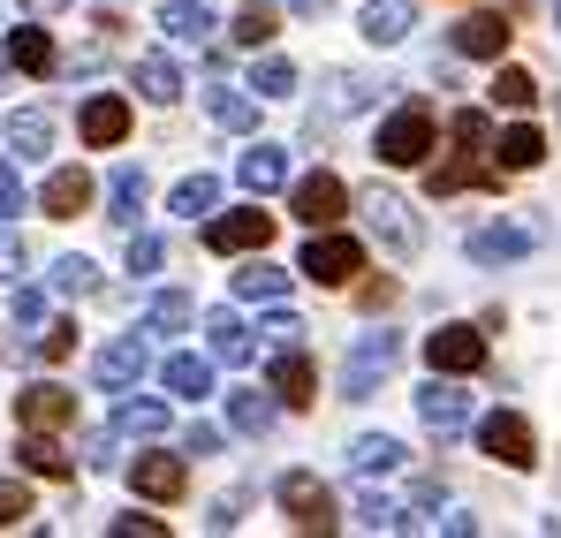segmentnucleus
I'll return each mask as SVG.
<instances>
[{"instance_id": "obj_1", "label": "nucleus", "mask_w": 561, "mask_h": 538, "mask_svg": "<svg viewBox=\"0 0 561 538\" xmlns=\"http://www.w3.org/2000/svg\"><path fill=\"white\" fill-rule=\"evenodd\" d=\"M296 273L319 281V288H350V281L365 273V243H357V236H334V228H311V243H304Z\"/></svg>"}, {"instance_id": "obj_2", "label": "nucleus", "mask_w": 561, "mask_h": 538, "mask_svg": "<svg viewBox=\"0 0 561 538\" xmlns=\"http://www.w3.org/2000/svg\"><path fill=\"white\" fill-rule=\"evenodd\" d=\"M373 152L387 168H425V152H433V114L425 106H402V114H387L373 137Z\"/></svg>"}, {"instance_id": "obj_3", "label": "nucleus", "mask_w": 561, "mask_h": 538, "mask_svg": "<svg viewBox=\"0 0 561 538\" xmlns=\"http://www.w3.org/2000/svg\"><path fill=\"white\" fill-rule=\"evenodd\" d=\"M274 493H280V516H288L296 531H334V524H342V516H334V493H327L311 470H288Z\"/></svg>"}, {"instance_id": "obj_4", "label": "nucleus", "mask_w": 561, "mask_h": 538, "mask_svg": "<svg viewBox=\"0 0 561 538\" xmlns=\"http://www.w3.org/2000/svg\"><path fill=\"white\" fill-rule=\"evenodd\" d=\"M417 417H425L433 440H456V433L470 425V394L456 387V371H433V379L417 387Z\"/></svg>"}, {"instance_id": "obj_5", "label": "nucleus", "mask_w": 561, "mask_h": 538, "mask_svg": "<svg viewBox=\"0 0 561 538\" xmlns=\"http://www.w3.org/2000/svg\"><path fill=\"white\" fill-rule=\"evenodd\" d=\"M394 357H402V334H387V327H379V334H365V342L350 350V364H342V394H350V402H365L379 379L394 371Z\"/></svg>"}, {"instance_id": "obj_6", "label": "nucleus", "mask_w": 561, "mask_h": 538, "mask_svg": "<svg viewBox=\"0 0 561 538\" xmlns=\"http://www.w3.org/2000/svg\"><path fill=\"white\" fill-rule=\"evenodd\" d=\"M266 243H274V213H259V205L205 220V251H220V259H236V251H266Z\"/></svg>"}, {"instance_id": "obj_7", "label": "nucleus", "mask_w": 561, "mask_h": 538, "mask_svg": "<svg viewBox=\"0 0 561 538\" xmlns=\"http://www.w3.org/2000/svg\"><path fill=\"white\" fill-rule=\"evenodd\" d=\"M365 228H373V243H387L394 259H417V243H425L417 220H410V205H402L394 190H373V197H365Z\"/></svg>"}, {"instance_id": "obj_8", "label": "nucleus", "mask_w": 561, "mask_h": 538, "mask_svg": "<svg viewBox=\"0 0 561 538\" xmlns=\"http://www.w3.org/2000/svg\"><path fill=\"white\" fill-rule=\"evenodd\" d=\"M288 213H296L304 228H334V220L350 213V190H342V175L319 168V175H304L296 190H288Z\"/></svg>"}, {"instance_id": "obj_9", "label": "nucleus", "mask_w": 561, "mask_h": 538, "mask_svg": "<svg viewBox=\"0 0 561 538\" xmlns=\"http://www.w3.org/2000/svg\"><path fill=\"white\" fill-rule=\"evenodd\" d=\"M478 448L493 455V462H508V470H531V462H539V440H531V425H524L516 410H493V417L478 425Z\"/></svg>"}, {"instance_id": "obj_10", "label": "nucleus", "mask_w": 561, "mask_h": 538, "mask_svg": "<svg viewBox=\"0 0 561 538\" xmlns=\"http://www.w3.org/2000/svg\"><path fill=\"white\" fill-rule=\"evenodd\" d=\"M145 364H152L145 334H114V342H106V350L92 357V379L106 387V394H129V387L145 379Z\"/></svg>"}, {"instance_id": "obj_11", "label": "nucleus", "mask_w": 561, "mask_h": 538, "mask_svg": "<svg viewBox=\"0 0 561 538\" xmlns=\"http://www.w3.org/2000/svg\"><path fill=\"white\" fill-rule=\"evenodd\" d=\"M425 364L463 379V371L485 364V334H478V327H440V334H425Z\"/></svg>"}, {"instance_id": "obj_12", "label": "nucleus", "mask_w": 561, "mask_h": 538, "mask_svg": "<svg viewBox=\"0 0 561 538\" xmlns=\"http://www.w3.org/2000/svg\"><path fill=\"white\" fill-rule=\"evenodd\" d=\"M15 417H23L31 433H54V425H69V417H77V394H69V387H54V379H38V387H23V394H15Z\"/></svg>"}, {"instance_id": "obj_13", "label": "nucleus", "mask_w": 561, "mask_h": 538, "mask_svg": "<svg viewBox=\"0 0 561 538\" xmlns=\"http://www.w3.org/2000/svg\"><path fill=\"white\" fill-rule=\"evenodd\" d=\"M77 129H84V145H92V152L122 145V137H129V99H122V91H99V99H84Z\"/></svg>"}, {"instance_id": "obj_14", "label": "nucleus", "mask_w": 561, "mask_h": 538, "mask_svg": "<svg viewBox=\"0 0 561 538\" xmlns=\"http://www.w3.org/2000/svg\"><path fill=\"white\" fill-rule=\"evenodd\" d=\"M129 485H137L145 501H183L190 462L183 455H137V462H129Z\"/></svg>"}, {"instance_id": "obj_15", "label": "nucleus", "mask_w": 561, "mask_h": 538, "mask_svg": "<svg viewBox=\"0 0 561 538\" xmlns=\"http://www.w3.org/2000/svg\"><path fill=\"white\" fill-rule=\"evenodd\" d=\"M456 54H470V61H501V54H508V15H493V8L463 15V23H456Z\"/></svg>"}, {"instance_id": "obj_16", "label": "nucleus", "mask_w": 561, "mask_h": 538, "mask_svg": "<svg viewBox=\"0 0 561 538\" xmlns=\"http://www.w3.org/2000/svg\"><path fill=\"white\" fill-rule=\"evenodd\" d=\"M38 205H46V220H77V213L92 205V175H84V168H54L46 190H38Z\"/></svg>"}, {"instance_id": "obj_17", "label": "nucleus", "mask_w": 561, "mask_h": 538, "mask_svg": "<svg viewBox=\"0 0 561 538\" xmlns=\"http://www.w3.org/2000/svg\"><path fill=\"white\" fill-rule=\"evenodd\" d=\"M410 23H417V0H365V15H357V31H365L373 46H402Z\"/></svg>"}, {"instance_id": "obj_18", "label": "nucleus", "mask_w": 561, "mask_h": 538, "mask_svg": "<svg viewBox=\"0 0 561 538\" xmlns=\"http://www.w3.org/2000/svg\"><path fill=\"white\" fill-rule=\"evenodd\" d=\"M160 31H168V38H183V46H205L220 23H213V8H205V0H160Z\"/></svg>"}, {"instance_id": "obj_19", "label": "nucleus", "mask_w": 561, "mask_h": 538, "mask_svg": "<svg viewBox=\"0 0 561 538\" xmlns=\"http://www.w3.org/2000/svg\"><path fill=\"white\" fill-rule=\"evenodd\" d=\"M8 145H15V160H46V152H54V114H46V106L8 114Z\"/></svg>"}, {"instance_id": "obj_20", "label": "nucleus", "mask_w": 561, "mask_h": 538, "mask_svg": "<svg viewBox=\"0 0 561 538\" xmlns=\"http://www.w3.org/2000/svg\"><path fill=\"white\" fill-rule=\"evenodd\" d=\"M205 342H213L220 364H251L259 357V342H251V327H243L236 311H213V319H205Z\"/></svg>"}, {"instance_id": "obj_21", "label": "nucleus", "mask_w": 561, "mask_h": 538, "mask_svg": "<svg viewBox=\"0 0 561 538\" xmlns=\"http://www.w3.org/2000/svg\"><path fill=\"white\" fill-rule=\"evenodd\" d=\"M485 152H493L508 175H524V168H539V160H547V137H539L531 122H516V129H501V145H485Z\"/></svg>"}, {"instance_id": "obj_22", "label": "nucleus", "mask_w": 561, "mask_h": 538, "mask_svg": "<svg viewBox=\"0 0 561 538\" xmlns=\"http://www.w3.org/2000/svg\"><path fill=\"white\" fill-rule=\"evenodd\" d=\"M137 213H145V168H114V182H106V220L114 228H137Z\"/></svg>"}, {"instance_id": "obj_23", "label": "nucleus", "mask_w": 561, "mask_h": 538, "mask_svg": "<svg viewBox=\"0 0 561 538\" xmlns=\"http://www.w3.org/2000/svg\"><path fill=\"white\" fill-rule=\"evenodd\" d=\"M236 175H243V190H251V197H266V190H280V182H288V152H280V145H251Z\"/></svg>"}, {"instance_id": "obj_24", "label": "nucleus", "mask_w": 561, "mask_h": 538, "mask_svg": "<svg viewBox=\"0 0 561 538\" xmlns=\"http://www.w3.org/2000/svg\"><path fill=\"white\" fill-rule=\"evenodd\" d=\"M160 379H168V394H183V402H205V394H213V364L190 357V350H175V357L160 364Z\"/></svg>"}, {"instance_id": "obj_25", "label": "nucleus", "mask_w": 561, "mask_h": 538, "mask_svg": "<svg viewBox=\"0 0 561 538\" xmlns=\"http://www.w3.org/2000/svg\"><path fill=\"white\" fill-rule=\"evenodd\" d=\"M8 61H15L23 77H46V69H54V38H46L38 23H15V31H8Z\"/></svg>"}, {"instance_id": "obj_26", "label": "nucleus", "mask_w": 561, "mask_h": 538, "mask_svg": "<svg viewBox=\"0 0 561 538\" xmlns=\"http://www.w3.org/2000/svg\"><path fill=\"white\" fill-rule=\"evenodd\" d=\"M114 433H129V440H160V433H168V402H152V394H129V402L114 410Z\"/></svg>"}, {"instance_id": "obj_27", "label": "nucleus", "mask_w": 561, "mask_h": 538, "mask_svg": "<svg viewBox=\"0 0 561 538\" xmlns=\"http://www.w3.org/2000/svg\"><path fill=\"white\" fill-rule=\"evenodd\" d=\"M274 394L288 402V410H304V402H311V357H304L296 342L274 357Z\"/></svg>"}, {"instance_id": "obj_28", "label": "nucleus", "mask_w": 561, "mask_h": 538, "mask_svg": "<svg viewBox=\"0 0 561 538\" xmlns=\"http://www.w3.org/2000/svg\"><path fill=\"white\" fill-rule=\"evenodd\" d=\"M350 470H357V478H387V470H402V440H387V433L350 440Z\"/></svg>"}, {"instance_id": "obj_29", "label": "nucleus", "mask_w": 561, "mask_h": 538, "mask_svg": "<svg viewBox=\"0 0 561 538\" xmlns=\"http://www.w3.org/2000/svg\"><path fill=\"white\" fill-rule=\"evenodd\" d=\"M137 91H145L152 106H175V99H183V69H175L168 54H145V61H137Z\"/></svg>"}, {"instance_id": "obj_30", "label": "nucleus", "mask_w": 561, "mask_h": 538, "mask_svg": "<svg viewBox=\"0 0 561 538\" xmlns=\"http://www.w3.org/2000/svg\"><path fill=\"white\" fill-rule=\"evenodd\" d=\"M524 251H531L524 228H478V236H470V259H478V266H508V259H524Z\"/></svg>"}, {"instance_id": "obj_31", "label": "nucleus", "mask_w": 561, "mask_h": 538, "mask_svg": "<svg viewBox=\"0 0 561 538\" xmlns=\"http://www.w3.org/2000/svg\"><path fill=\"white\" fill-rule=\"evenodd\" d=\"M15 462H23L31 478H69V455L54 448L46 433H31V425H23V440H15Z\"/></svg>"}, {"instance_id": "obj_32", "label": "nucleus", "mask_w": 561, "mask_h": 538, "mask_svg": "<svg viewBox=\"0 0 561 538\" xmlns=\"http://www.w3.org/2000/svg\"><path fill=\"white\" fill-rule=\"evenodd\" d=\"M228 425L236 433H274V394H259V387H243V394H228Z\"/></svg>"}, {"instance_id": "obj_33", "label": "nucleus", "mask_w": 561, "mask_h": 538, "mask_svg": "<svg viewBox=\"0 0 561 538\" xmlns=\"http://www.w3.org/2000/svg\"><path fill=\"white\" fill-rule=\"evenodd\" d=\"M205 114H213L220 129H259V99H251V91H236V84L213 91V99H205Z\"/></svg>"}, {"instance_id": "obj_34", "label": "nucleus", "mask_w": 561, "mask_h": 538, "mask_svg": "<svg viewBox=\"0 0 561 538\" xmlns=\"http://www.w3.org/2000/svg\"><path fill=\"white\" fill-rule=\"evenodd\" d=\"M236 296H243V304H280V296H288V273L266 266V259H251V266L236 273Z\"/></svg>"}, {"instance_id": "obj_35", "label": "nucleus", "mask_w": 561, "mask_h": 538, "mask_svg": "<svg viewBox=\"0 0 561 538\" xmlns=\"http://www.w3.org/2000/svg\"><path fill=\"white\" fill-rule=\"evenodd\" d=\"M220 205V182L213 175H190V182H175V197H168V213H183V220H205Z\"/></svg>"}, {"instance_id": "obj_36", "label": "nucleus", "mask_w": 561, "mask_h": 538, "mask_svg": "<svg viewBox=\"0 0 561 538\" xmlns=\"http://www.w3.org/2000/svg\"><path fill=\"white\" fill-rule=\"evenodd\" d=\"M410 524H417V516H410V508H394V501H379V493L357 501V531H410Z\"/></svg>"}, {"instance_id": "obj_37", "label": "nucleus", "mask_w": 561, "mask_h": 538, "mask_svg": "<svg viewBox=\"0 0 561 538\" xmlns=\"http://www.w3.org/2000/svg\"><path fill=\"white\" fill-rule=\"evenodd\" d=\"M478 182H493V175H485L478 160H456V168H433L425 190H433V197H456V190H478Z\"/></svg>"}, {"instance_id": "obj_38", "label": "nucleus", "mask_w": 561, "mask_h": 538, "mask_svg": "<svg viewBox=\"0 0 561 538\" xmlns=\"http://www.w3.org/2000/svg\"><path fill=\"white\" fill-rule=\"evenodd\" d=\"M54 288H61V296H92V288H99V266L69 251V259H54Z\"/></svg>"}, {"instance_id": "obj_39", "label": "nucleus", "mask_w": 561, "mask_h": 538, "mask_svg": "<svg viewBox=\"0 0 561 538\" xmlns=\"http://www.w3.org/2000/svg\"><path fill=\"white\" fill-rule=\"evenodd\" d=\"M251 91H259V99H288V91H296V69H288L280 54H266V61L251 69Z\"/></svg>"}, {"instance_id": "obj_40", "label": "nucleus", "mask_w": 561, "mask_h": 538, "mask_svg": "<svg viewBox=\"0 0 561 538\" xmlns=\"http://www.w3.org/2000/svg\"><path fill=\"white\" fill-rule=\"evenodd\" d=\"M387 84H373V77H334V114H357V106H373Z\"/></svg>"}, {"instance_id": "obj_41", "label": "nucleus", "mask_w": 561, "mask_h": 538, "mask_svg": "<svg viewBox=\"0 0 561 538\" xmlns=\"http://www.w3.org/2000/svg\"><path fill=\"white\" fill-rule=\"evenodd\" d=\"M274 31H280V15H274V8H259V0H251V8L236 15V38H243V46H266Z\"/></svg>"}, {"instance_id": "obj_42", "label": "nucleus", "mask_w": 561, "mask_h": 538, "mask_svg": "<svg viewBox=\"0 0 561 538\" xmlns=\"http://www.w3.org/2000/svg\"><path fill=\"white\" fill-rule=\"evenodd\" d=\"M183 327H190V296H175V288L152 296V334H183Z\"/></svg>"}, {"instance_id": "obj_43", "label": "nucleus", "mask_w": 561, "mask_h": 538, "mask_svg": "<svg viewBox=\"0 0 561 538\" xmlns=\"http://www.w3.org/2000/svg\"><path fill=\"white\" fill-rule=\"evenodd\" d=\"M493 99H501V106H531V99H539V84H531L524 69H501V77H493Z\"/></svg>"}, {"instance_id": "obj_44", "label": "nucleus", "mask_w": 561, "mask_h": 538, "mask_svg": "<svg viewBox=\"0 0 561 538\" xmlns=\"http://www.w3.org/2000/svg\"><path fill=\"white\" fill-rule=\"evenodd\" d=\"M456 145H463V152H485V145H493V122H485L478 106H463V114H456Z\"/></svg>"}, {"instance_id": "obj_45", "label": "nucleus", "mask_w": 561, "mask_h": 538, "mask_svg": "<svg viewBox=\"0 0 561 538\" xmlns=\"http://www.w3.org/2000/svg\"><path fill=\"white\" fill-rule=\"evenodd\" d=\"M168 266V243L160 236H129V273H160Z\"/></svg>"}, {"instance_id": "obj_46", "label": "nucleus", "mask_w": 561, "mask_h": 538, "mask_svg": "<svg viewBox=\"0 0 561 538\" xmlns=\"http://www.w3.org/2000/svg\"><path fill=\"white\" fill-rule=\"evenodd\" d=\"M8 319H15V327H46V296H38V288H15V296H8Z\"/></svg>"}, {"instance_id": "obj_47", "label": "nucleus", "mask_w": 561, "mask_h": 538, "mask_svg": "<svg viewBox=\"0 0 561 538\" xmlns=\"http://www.w3.org/2000/svg\"><path fill=\"white\" fill-rule=\"evenodd\" d=\"M69 350H77V327H69V319L38 334V364H61V357H69Z\"/></svg>"}, {"instance_id": "obj_48", "label": "nucleus", "mask_w": 561, "mask_h": 538, "mask_svg": "<svg viewBox=\"0 0 561 538\" xmlns=\"http://www.w3.org/2000/svg\"><path fill=\"white\" fill-rule=\"evenodd\" d=\"M23 516H31V493L23 485H0V531H15Z\"/></svg>"}, {"instance_id": "obj_49", "label": "nucleus", "mask_w": 561, "mask_h": 538, "mask_svg": "<svg viewBox=\"0 0 561 538\" xmlns=\"http://www.w3.org/2000/svg\"><path fill=\"white\" fill-rule=\"evenodd\" d=\"M106 531H114V538H160L168 524H160V516H114Z\"/></svg>"}, {"instance_id": "obj_50", "label": "nucleus", "mask_w": 561, "mask_h": 538, "mask_svg": "<svg viewBox=\"0 0 561 538\" xmlns=\"http://www.w3.org/2000/svg\"><path fill=\"white\" fill-rule=\"evenodd\" d=\"M15 213H23V175L0 168V220H15Z\"/></svg>"}, {"instance_id": "obj_51", "label": "nucleus", "mask_w": 561, "mask_h": 538, "mask_svg": "<svg viewBox=\"0 0 561 538\" xmlns=\"http://www.w3.org/2000/svg\"><path fill=\"white\" fill-rule=\"evenodd\" d=\"M296 334H304V327H296V319H288V311H274V319H266V342H274V350H288V342H296Z\"/></svg>"}, {"instance_id": "obj_52", "label": "nucleus", "mask_w": 561, "mask_h": 538, "mask_svg": "<svg viewBox=\"0 0 561 538\" xmlns=\"http://www.w3.org/2000/svg\"><path fill=\"white\" fill-rule=\"evenodd\" d=\"M183 448H190V455H213V448H220V433H213V425H190Z\"/></svg>"}, {"instance_id": "obj_53", "label": "nucleus", "mask_w": 561, "mask_h": 538, "mask_svg": "<svg viewBox=\"0 0 561 538\" xmlns=\"http://www.w3.org/2000/svg\"><path fill=\"white\" fill-rule=\"evenodd\" d=\"M304 8H319V0H304Z\"/></svg>"}, {"instance_id": "obj_54", "label": "nucleus", "mask_w": 561, "mask_h": 538, "mask_svg": "<svg viewBox=\"0 0 561 538\" xmlns=\"http://www.w3.org/2000/svg\"><path fill=\"white\" fill-rule=\"evenodd\" d=\"M554 15H561V0H554Z\"/></svg>"}, {"instance_id": "obj_55", "label": "nucleus", "mask_w": 561, "mask_h": 538, "mask_svg": "<svg viewBox=\"0 0 561 538\" xmlns=\"http://www.w3.org/2000/svg\"><path fill=\"white\" fill-rule=\"evenodd\" d=\"M0 69H8V61H0Z\"/></svg>"}]
</instances>
